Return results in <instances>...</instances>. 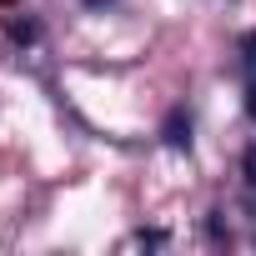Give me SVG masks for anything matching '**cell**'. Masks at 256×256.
<instances>
[{
  "mask_svg": "<svg viewBox=\"0 0 256 256\" xmlns=\"http://www.w3.org/2000/svg\"><path fill=\"white\" fill-rule=\"evenodd\" d=\"M241 76H246V116L256 120V30L241 36Z\"/></svg>",
  "mask_w": 256,
  "mask_h": 256,
  "instance_id": "6da1fadb",
  "label": "cell"
},
{
  "mask_svg": "<svg viewBox=\"0 0 256 256\" xmlns=\"http://www.w3.org/2000/svg\"><path fill=\"white\" fill-rule=\"evenodd\" d=\"M246 181H251V186H256V146H251V151H246Z\"/></svg>",
  "mask_w": 256,
  "mask_h": 256,
  "instance_id": "7a4b0ae2",
  "label": "cell"
},
{
  "mask_svg": "<svg viewBox=\"0 0 256 256\" xmlns=\"http://www.w3.org/2000/svg\"><path fill=\"white\" fill-rule=\"evenodd\" d=\"M90 6H110V0H90Z\"/></svg>",
  "mask_w": 256,
  "mask_h": 256,
  "instance_id": "3957f363",
  "label": "cell"
}]
</instances>
